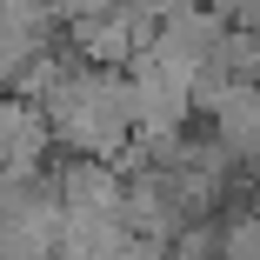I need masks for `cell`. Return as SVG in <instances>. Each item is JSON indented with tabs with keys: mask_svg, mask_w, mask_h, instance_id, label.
<instances>
[{
	"mask_svg": "<svg viewBox=\"0 0 260 260\" xmlns=\"http://www.w3.org/2000/svg\"><path fill=\"white\" fill-rule=\"evenodd\" d=\"M47 180L67 214H120V193H127V174L100 153H67L60 167H47Z\"/></svg>",
	"mask_w": 260,
	"mask_h": 260,
	"instance_id": "6da1fadb",
	"label": "cell"
},
{
	"mask_svg": "<svg viewBox=\"0 0 260 260\" xmlns=\"http://www.w3.org/2000/svg\"><path fill=\"white\" fill-rule=\"evenodd\" d=\"M47 147H54V127H47V107L34 93H0V167L7 174H40Z\"/></svg>",
	"mask_w": 260,
	"mask_h": 260,
	"instance_id": "7a4b0ae2",
	"label": "cell"
}]
</instances>
